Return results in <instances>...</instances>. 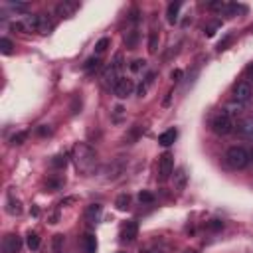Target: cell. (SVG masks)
<instances>
[{
  "label": "cell",
  "mask_w": 253,
  "mask_h": 253,
  "mask_svg": "<svg viewBox=\"0 0 253 253\" xmlns=\"http://www.w3.org/2000/svg\"><path fill=\"white\" fill-rule=\"evenodd\" d=\"M73 160H75L77 170L87 176V174H93V170L97 166V152L87 142H75V146H73Z\"/></svg>",
  "instance_id": "cell-1"
},
{
  "label": "cell",
  "mask_w": 253,
  "mask_h": 253,
  "mask_svg": "<svg viewBox=\"0 0 253 253\" xmlns=\"http://www.w3.org/2000/svg\"><path fill=\"white\" fill-rule=\"evenodd\" d=\"M225 162L233 170H243L251 162V152L245 146H229L225 152Z\"/></svg>",
  "instance_id": "cell-2"
},
{
  "label": "cell",
  "mask_w": 253,
  "mask_h": 253,
  "mask_svg": "<svg viewBox=\"0 0 253 253\" xmlns=\"http://www.w3.org/2000/svg\"><path fill=\"white\" fill-rule=\"evenodd\" d=\"M210 126H211V130H213L215 134H219V136H225V134L233 132V128H235V123H233V119H231V115H229L227 111H217V113L211 117V121H210Z\"/></svg>",
  "instance_id": "cell-3"
},
{
  "label": "cell",
  "mask_w": 253,
  "mask_h": 253,
  "mask_svg": "<svg viewBox=\"0 0 253 253\" xmlns=\"http://www.w3.org/2000/svg\"><path fill=\"white\" fill-rule=\"evenodd\" d=\"M121 59H123V57H121V53H117L115 61L103 69L101 79H103V85H105V87H115V85H117V81L121 79V77H119V71H121Z\"/></svg>",
  "instance_id": "cell-4"
},
{
  "label": "cell",
  "mask_w": 253,
  "mask_h": 253,
  "mask_svg": "<svg viewBox=\"0 0 253 253\" xmlns=\"http://www.w3.org/2000/svg\"><path fill=\"white\" fill-rule=\"evenodd\" d=\"M251 97H253V87H251V83L247 79H241V81H237L233 85V101L245 105V103L251 101Z\"/></svg>",
  "instance_id": "cell-5"
},
{
  "label": "cell",
  "mask_w": 253,
  "mask_h": 253,
  "mask_svg": "<svg viewBox=\"0 0 253 253\" xmlns=\"http://www.w3.org/2000/svg\"><path fill=\"white\" fill-rule=\"evenodd\" d=\"M174 174V156L170 152H164L158 158V180L164 182Z\"/></svg>",
  "instance_id": "cell-6"
},
{
  "label": "cell",
  "mask_w": 253,
  "mask_h": 253,
  "mask_svg": "<svg viewBox=\"0 0 253 253\" xmlns=\"http://www.w3.org/2000/svg\"><path fill=\"white\" fill-rule=\"evenodd\" d=\"M20 247H22L20 237H18L16 233H8V235H4V239H2L0 253H18Z\"/></svg>",
  "instance_id": "cell-7"
},
{
  "label": "cell",
  "mask_w": 253,
  "mask_h": 253,
  "mask_svg": "<svg viewBox=\"0 0 253 253\" xmlns=\"http://www.w3.org/2000/svg\"><path fill=\"white\" fill-rule=\"evenodd\" d=\"M132 91H134V83L130 81V79H119L117 81V85L113 87V93L119 97V99H126L128 95H132Z\"/></svg>",
  "instance_id": "cell-8"
},
{
  "label": "cell",
  "mask_w": 253,
  "mask_h": 253,
  "mask_svg": "<svg viewBox=\"0 0 253 253\" xmlns=\"http://www.w3.org/2000/svg\"><path fill=\"white\" fill-rule=\"evenodd\" d=\"M77 10H79V2H73V0H63L55 6V14L61 18H71Z\"/></svg>",
  "instance_id": "cell-9"
},
{
  "label": "cell",
  "mask_w": 253,
  "mask_h": 253,
  "mask_svg": "<svg viewBox=\"0 0 253 253\" xmlns=\"http://www.w3.org/2000/svg\"><path fill=\"white\" fill-rule=\"evenodd\" d=\"M123 172H125V160L119 158V160H113V162L105 168V174H107L105 178H107V180H117Z\"/></svg>",
  "instance_id": "cell-10"
},
{
  "label": "cell",
  "mask_w": 253,
  "mask_h": 253,
  "mask_svg": "<svg viewBox=\"0 0 253 253\" xmlns=\"http://www.w3.org/2000/svg\"><path fill=\"white\" fill-rule=\"evenodd\" d=\"M172 182H174V188L178 190V192H182L184 188H186V184H188V174H186V168H176L174 170V174H172Z\"/></svg>",
  "instance_id": "cell-11"
},
{
  "label": "cell",
  "mask_w": 253,
  "mask_h": 253,
  "mask_svg": "<svg viewBox=\"0 0 253 253\" xmlns=\"http://www.w3.org/2000/svg\"><path fill=\"white\" fill-rule=\"evenodd\" d=\"M101 213H103V206L101 204H91L85 208V219L89 223H97L101 219Z\"/></svg>",
  "instance_id": "cell-12"
},
{
  "label": "cell",
  "mask_w": 253,
  "mask_h": 253,
  "mask_svg": "<svg viewBox=\"0 0 253 253\" xmlns=\"http://www.w3.org/2000/svg\"><path fill=\"white\" fill-rule=\"evenodd\" d=\"M53 28V22L49 18V14H38V22H36V32L40 34H47Z\"/></svg>",
  "instance_id": "cell-13"
},
{
  "label": "cell",
  "mask_w": 253,
  "mask_h": 253,
  "mask_svg": "<svg viewBox=\"0 0 253 253\" xmlns=\"http://www.w3.org/2000/svg\"><path fill=\"white\" fill-rule=\"evenodd\" d=\"M136 233H138V223L136 221H126L125 227H123L121 237H123V241H134Z\"/></svg>",
  "instance_id": "cell-14"
},
{
  "label": "cell",
  "mask_w": 253,
  "mask_h": 253,
  "mask_svg": "<svg viewBox=\"0 0 253 253\" xmlns=\"http://www.w3.org/2000/svg\"><path fill=\"white\" fill-rule=\"evenodd\" d=\"M81 247L85 253H97V239L93 233H85L81 239Z\"/></svg>",
  "instance_id": "cell-15"
},
{
  "label": "cell",
  "mask_w": 253,
  "mask_h": 253,
  "mask_svg": "<svg viewBox=\"0 0 253 253\" xmlns=\"http://www.w3.org/2000/svg\"><path fill=\"white\" fill-rule=\"evenodd\" d=\"M237 132H239L241 136L253 140V119H243V121L237 125Z\"/></svg>",
  "instance_id": "cell-16"
},
{
  "label": "cell",
  "mask_w": 253,
  "mask_h": 253,
  "mask_svg": "<svg viewBox=\"0 0 253 253\" xmlns=\"http://www.w3.org/2000/svg\"><path fill=\"white\" fill-rule=\"evenodd\" d=\"M176 136H178L176 128H168V130H164V132L158 136V144H162V146H170V144H174Z\"/></svg>",
  "instance_id": "cell-17"
},
{
  "label": "cell",
  "mask_w": 253,
  "mask_h": 253,
  "mask_svg": "<svg viewBox=\"0 0 253 253\" xmlns=\"http://www.w3.org/2000/svg\"><path fill=\"white\" fill-rule=\"evenodd\" d=\"M180 2H170L168 4V10H166V18L170 24H176L178 22V12H180Z\"/></svg>",
  "instance_id": "cell-18"
},
{
  "label": "cell",
  "mask_w": 253,
  "mask_h": 253,
  "mask_svg": "<svg viewBox=\"0 0 253 253\" xmlns=\"http://www.w3.org/2000/svg\"><path fill=\"white\" fill-rule=\"evenodd\" d=\"M51 249L53 253H65V237L61 233H55L51 239Z\"/></svg>",
  "instance_id": "cell-19"
},
{
  "label": "cell",
  "mask_w": 253,
  "mask_h": 253,
  "mask_svg": "<svg viewBox=\"0 0 253 253\" xmlns=\"http://www.w3.org/2000/svg\"><path fill=\"white\" fill-rule=\"evenodd\" d=\"M138 32L136 30H128L126 34H125V43H126V47L128 49H134L136 45H138Z\"/></svg>",
  "instance_id": "cell-20"
},
{
  "label": "cell",
  "mask_w": 253,
  "mask_h": 253,
  "mask_svg": "<svg viewBox=\"0 0 253 253\" xmlns=\"http://www.w3.org/2000/svg\"><path fill=\"white\" fill-rule=\"evenodd\" d=\"M115 206H117V210H121V211L128 210V208H130V196H128V194H121V196H117Z\"/></svg>",
  "instance_id": "cell-21"
},
{
  "label": "cell",
  "mask_w": 253,
  "mask_h": 253,
  "mask_svg": "<svg viewBox=\"0 0 253 253\" xmlns=\"http://www.w3.org/2000/svg\"><path fill=\"white\" fill-rule=\"evenodd\" d=\"M8 213H12V215H18V213H22V206H20V202L18 200H14L12 196H8Z\"/></svg>",
  "instance_id": "cell-22"
},
{
  "label": "cell",
  "mask_w": 253,
  "mask_h": 253,
  "mask_svg": "<svg viewBox=\"0 0 253 253\" xmlns=\"http://www.w3.org/2000/svg\"><path fill=\"white\" fill-rule=\"evenodd\" d=\"M26 245H28V249L36 251V249L40 247V235H38V233H34V231H30V233H28V237H26Z\"/></svg>",
  "instance_id": "cell-23"
},
{
  "label": "cell",
  "mask_w": 253,
  "mask_h": 253,
  "mask_svg": "<svg viewBox=\"0 0 253 253\" xmlns=\"http://www.w3.org/2000/svg\"><path fill=\"white\" fill-rule=\"evenodd\" d=\"M156 49H158V32H150V36H148V51L156 53Z\"/></svg>",
  "instance_id": "cell-24"
},
{
  "label": "cell",
  "mask_w": 253,
  "mask_h": 253,
  "mask_svg": "<svg viewBox=\"0 0 253 253\" xmlns=\"http://www.w3.org/2000/svg\"><path fill=\"white\" fill-rule=\"evenodd\" d=\"M14 45H12V42L8 40V38H0V53H4V55H10L14 49H12Z\"/></svg>",
  "instance_id": "cell-25"
},
{
  "label": "cell",
  "mask_w": 253,
  "mask_h": 253,
  "mask_svg": "<svg viewBox=\"0 0 253 253\" xmlns=\"http://www.w3.org/2000/svg\"><path fill=\"white\" fill-rule=\"evenodd\" d=\"M99 63H101V59H99L97 55H93V57H89V59L85 61V65H83V69H85L87 73H91L93 69H97V67H99Z\"/></svg>",
  "instance_id": "cell-26"
},
{
  "label": "cell",
  "mask_w": 253,
  "mask_h": 253,
  "mask_svg": "<svg viewBox=\"0 0 253 253\" xmlns=\"http://www.w3.org/2000/svg\"><path fill=\"white\" fill-rule=\"evenodd\" d=\"M128 69H130L132 73H140V71L146 69V61H144V59H134V61H130Z\"/></svg>",
  "instance_id": "cell-27"
},
{
  "label": "cell",
  "mask_w": 253,
  "mask_h": 253,
  "mask_svg": "<svg viewBox=\"0 0 253 253\" xmlns=\"http://www.w3.org/2000/svg\"><path fill=\"white\" fill-rule=\"evenodd\" d=\"M109 43H111V42H109V38L99 40V42H97V45H95V55L99 57L101 53H105V51H107V47H109Z\"/></svg>",
  "instance_id": "cell-28"
},
{
  "label": "cell",
  "mask_w": 253,
  "mask_h": 253,
  "mask_svg": "<svg viewBox=\"0 0 253 253\" xmlns=\"http://www.w3.org/2000/svg\"><path fill=\"white\" fill-rule=\"evenodd\" d=\"M152 79H154V75L150 73L146 79H144V83H140V87H138V97H144L146 95V91H148V87L152 85Z\"/></svg>",
  "instance_id": "cell-29"
},
{
  "label": "cell",
  "mask_w": 253,
  "mask_h": 253,
  "mask_svg": "<svg viewBox=\"0 0 253 253\" xmlns=\"http://www.w3.org/2000/svg\"><path fill=\"white\" fill-rule=\"evenodd\" d=\"M26 138H28V132H26V130H22V132H16V134L10 138V142H12L14 146H18V144H22Z\"/></svg>",
  "instance_id": "cell-30"
},
{
  "label": "cell",
  "mask_w": 253,
  "mask_h": 253,
  "mask_svg": "<svg viewBox=\"0 0 253 253\" xmlns=\"http://www.w3.org/2000/svg\"><path fill=\"white\" fill-rule=\"evenodd\" d=\"M65 164H67L65 154H57V156H53V160H51V166H53V168H63Z\"/></svg>",
  "instance_id": "cell-31"
},
{
  "label": "cell",
  "mask_w": 253,
  "mask_h": 253,
  "mask_svg": "<svg viewBox=\"0 0 253 253\" xmlns=\"http://www.w3.org/2000/svg\"><path fill=\"white\" fill-rule=\"evenodd\" d=\"M138 200H140L142 204H150V202L154 200V196H152L150 192H140V194H138Z\"/></svg>",
  "instance_id": "cell-32"
},
{
  "label": "cell",
  "mask_w": 253,
  "mask_h": 253,
  "mask_svg": "<svg viewBox=\"0 0 253 253\" xmlns=\"http://www.w3.org/2000/svg\"><path fill=\"white\" fill-rule=\"evenodd\" d=\"M10 6L14 10H20V12H26L28 10V4H24V2H10Z\"/></svg>",
  "instance_id": "cell-33"
},
{
  "label": "cell",
  "mask_w": 253,
  "mask_h": 253,
  "mask_svg": "<svg viewBox=\"0 0 253 253\" xmlns=\"http://www.w3.org/2000/svg\"><path fill=\"white\" fill-rule=\"evenodd\" d=\"M221 227H223V221H219V219H211L208 223V229H221Z\"/></svg>",
  "instance_id": "cell-34"
},
{
  "label": "cell",
  "mask_w": 253,
  "mask_h": 253,
  "mask_svg": "<svg viewBox=\"0 0 253 253\" xmlns=\"http://www.w3.org/2000/svg\"><path fill=\"white\" fill-rule=\"evenodd\" d=\"M40 136H45V134H49L51 132V128L49 126H45V125H42V126H38V130H36Z\"/></svg>",
  "instance_id": "cell-35"
},
{
  "label": "cell",
  "mask_w": 253,
  "mask_h": 253,
  "mask_svg": "<svg viewBox=\"0 0 253 253\" xmlns=\"http://www.w3.org/2000/svg\"><path fill=\"white\" fill-rule=\"evenodd\" d=\"M146 253H166V249H164V247H160V245H152V247H148V249H146Z\"/></svg>",
  "instance_id": "cell-36"
},
{
  "label": "cell",
  "mask_w": 253,
  "mask_h": 253,
  "mask_svg": "<svg viewBox=\"0 0 253 253\" xmlns=\"http://www.w3.org/2000/svg\"><path fill=\"white\" fill-rule=\"evenodd\" d=\"M170 77H172V81H174V83H178V81H180V77H182V71H180V69H174V71L170 73Z\"/></svg>",
  "instance_id": "cell-37"
},
{
  "label": "cell",
  "mask_w": 253,
  "mask_h": 253,
  "mask_svg": "<svg viewBox=\"0 0 253 253\" xmlns=\"http://www.w3.org/2000/svg\"><path fill=\"white\" fill-rule=\"evenodd\" d=\"M215 28H217V24H211V26L206 30V36H213V34H215Z\"/></svg>",
  "instance_id": "cell-38"
},
{
  "label": "cell",
  "mask_w": 253,
  "mask_h": 253,
  "mask_svg": "<svg viewBox=\"0 0 253 253\" xmlns=\"http://www.w3.org/2000/svg\"><path fill=\"white\" fill-rule=\"evenodd\" d=\"M184 253H198V251H196V249H186Z\"/></svg>",
  "instance_id": "cell-39"
}]
</instances>
